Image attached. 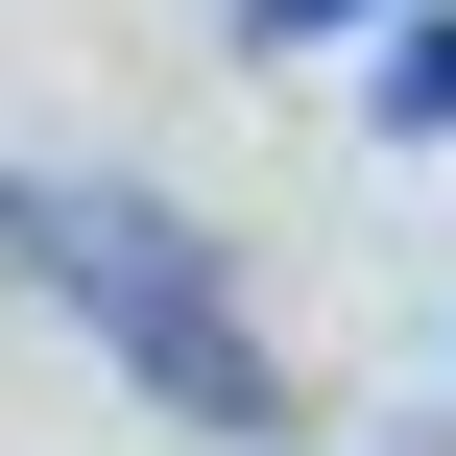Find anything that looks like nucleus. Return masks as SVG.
Segmentation results:
<instances>
[{
	"label": "nucleus",
	"mask_w": 456,
	"mask_h": 456,
	"mask_svg": "<svg viewBox=\"0 0 456 456\" xmlns=\"http://www.w3.org/2000/svg\"><path fill=\"white\" fill-rule=\"evenodd\" d=\"M313 24H361V0H240V48H313Z\"/></svg>",
	"instance_id": "7ed1b4c3"
},
{
	"label": "nucleus",
	"mask_w": 456,
	"mask_h": 456,
	"mask_svg": "<svg viewBox=\"0 0 456 456\" xmlns=\"http://www.w3.org/2000/svg\"><path fill=\"white\" fill-rule=\"evenodd\" d=\"M0 240L120 337V385H144V409H192V433H289V361L240 337V289H216V240H192V216H144V192H24V168H0Z\"/></svg>",
	"instance_id": "f257e3e1"
},
{
	"label": "nucleus",
	"mask_w": 456,
	"mask_h": 456,
	"mask_svg": "<svg viewBox=\"0 0 456 456\" xmlns=\"http://www.w3.org/2000/svg\"><path fill=\"white\" fill-rule=\"evenodd\" d=\"M385 120H409V144H456V0L409 24V48H385Z\"/></svg>",
	"instance_id": "f03ea898"
}]
</instances>
